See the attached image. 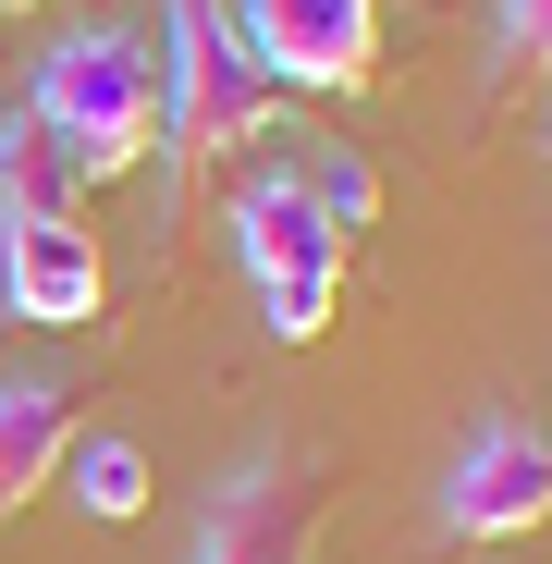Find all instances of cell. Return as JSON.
<instances>
[{
    "mask_svg": "<svg viewBox=\"0 0 552 564\" xmlns=\"http://www.w3.org/2000/svg\"><path fill=\"white\" fill-rule=\"evenodd\" d=\"M160 25H172V50H160V148L148 160H172V197H184V184H209L234 148H258L270 74L246 62L234 13H209V0H160Z\"/></svg>",
    "mask_w": 552,
    "mask_h": 564,
    "instance_id": "1",
    "label": "cell"
},
{
    "mask_svg": "<svg viewBox=\"0 0 552 564\" xmlns=\"http://www.w3.org/2000/svg\"><path fill=\"white\" fill-rule=\"evenodd\" d=\"M25 111L74 148L86 184H99V172H136V160L160 148V50L123 37V25H74V37L37 62V99H25Z\"/></svg>",
    "mask_w": 552,
    "mask_h": 564,
    "instance_id": "2",
    "label": "cell"
},
{
    "mask_svg": "<svg viewBox=\"0 0 552 564\" xmlns=\"http://www.w3.org/2000/svg\"><path fill=\"white\" fill-rule=\"evenodd\" d=\"M234 258H246L258 307H270V344H320V332H332L344 234H332V209H320L307 172H258L246 197H234Z\"/></svg>",
    "mask_w": 552,
    "mask_h": 564,
    "instance_id": "3",
    "label": "cell"
},
{
    "mask_svg": "<svg viewBox=\"0 0 552 564\" xmlns=\"http://www.w3.org/2000/svg\"><path fill=\"white\" fill-rule=\"evenodd\" d=\"M234 37L270 86H307V99H344L381 62V0H234Z\"/></svg>",
    "mask_w": 552,
    "mask_h": 564,
    "instance_id": "4",
    "label": "cell"
},
{
    "mask_svg": "<svg viewBox=\"0 0 552 564\" xmlns=\"http://www.w3.org/2000/svg\"><path fill=\"white\" fill-rule=\"evenodd\" d=\"M320 466L307 454H258L221 479L209 528H197V564H320Z\"/></svg>",
    "mask_w": 552,
    "mask_h": 564,
    "instance_id": "5",
    "label": "cell"
},
{
    "mask_svg": "<svg viewBox=\"0 0 552 564\" xmlns=\"http://www.w3.org/2000/svg\"><path fill=\"white\" fill-rule=\"evenodd\" d=\"M540 516H552V442L528 417H479L454 479H442V528L454 540H528Z\"/></svg>",
    "mask_w": 552,
    "mask_h": 564,
    "instance_id": "6",
    "label": "cell"
},
{
    "mask_svg": "<svg viewBox=\"0 0 552 564\" xmlns=\"http://www.w3.org/2000/svg\"><path fill=\"white\" fill-rule=\"evenodd\" d=\"M99 234L86 221H13L0 234V295H13V319L37 332H74V319H99Z\"/></svg>",
    "mask_w": 552,
    "mask_h": 564,
    "instance_id": "7",
    "label": "cell"
},
{
    "mask_svg": "<svg viewBox=\"0 0 552 564\" xmlns=\"http://www.w3.org/2000/svg\"><path fill=\"white\" fill-rule=\"evenodd\" d=\"M74 454V405L50 381H0V516H25Z\"/></svg>",
    "mask_w": 552,
    "mask_h": 564,
    "instance_id": "8",
    "label": "cell"
},
{
    "mask_svg": "<svg viewBox=\"0 0 552 564\" xmlns=\"http://www.w3.org/2000/svg\"><path fill=\"white\" fill-rule=\"evenodd\" d=\"M0 209H13V221H86V172H74V148L37 111L0 123Z\"/></svg>",
    "mask_w": 552,
    "mask_h": 564,
    "instance_id": "9",
    "label": "cell"
},
{
    "mask_svg": "<svg viewBox=\"0 0 552 564\" xmlns=\"http://www.w3.org/2000/svg\"><path fill=\"white\" fill-rule=\"evenodd\" d=\"M74 503L99 516V528L148 516V454H136V442H74Z\"/></svg>",
    "mask_w": 552,
    "mask_h": 564,
    "instance_id": "10",
    "label": "cell"
},
{
    "mask_svg": "<svg viewBox=\"0 0 552 564\" xmlns=\"http://www.w3.org/2000/svg\"><path fill=\"white\" fill-rule=\"evenodd\" d=\"M307 184H320V209H332V234H344V246H356V221H381V184H368L356 160H332V172H307Z\"/></svg>",
    "mask_w": 552,
    "mask_h": 564,
    "instance_id": "11",
    "label": "cell"
},
{
    "mask_svg": "<svg viewBox=\"0 0 552 564\" xmlns=\"http://www.w3.org/2000/svg\"><path fill=\"white\" fill-rule=\"evenodd\" d=\"M504 50L516 62H552V0H504Z\"/></svg>",
    "mask_w": 552,
    "mask_h": 564,
    "instance_id": "12",
    "label": "cell"
},
{
    "mask_svg": "<svg viewBox=\"0 0 552 564\" xmlns=\"http://www.w3.org/2000/svg\"><path fill=\"white\" fill-rule=\"evenodd\" d=\"M0 13H37V0H0Z\"/></svg>",
    "mask_w": 552,
    "mask_h": 564,
    "instance_id": "13",
    "label": "cell"
}]
</instances>
